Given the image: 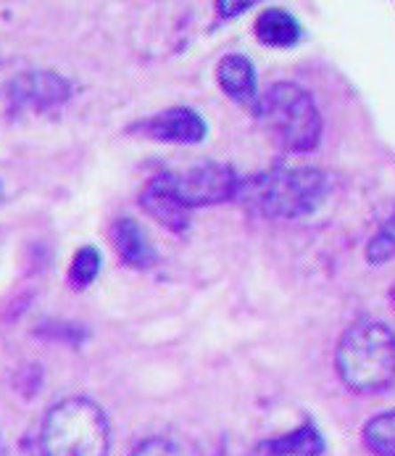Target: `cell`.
Returning a JSON list of instances; mask_svg holds the SVG:
<instances>
[{
	"instance_id": "6da1fadb",
	"label": "cell",
	"mask_w": 395,
	"mask_h": 456,
	"mask_svg": "<svg viewBox=\"0 0 395 456\" xmlns=\"http://www.w3.org/2000/svg\"><path fill=\"white\" fill-rule=\"evenodd\" d=\"M329 177L314 167H271L243 180L240 203L263 219H306L325 206Z\"/></svg>"
},
{
	"instance_id": "7a4b0ae2",
	"label": "cell",
	"mask_w": 395,
	"mask_h": 456,
	"mask_svg": "<svg viewBox=\"0 0 395 456\" xmlns=\"http://www.w3.org/2000/svg\"><path fill=\"white\" fill-rule=\"evenodd\" d=\"M335 367L356 393H377L395 378V332L385 322H356L337 343Z\"/></svg>"
},
{
	"instance_id": "3957f363",
	"label": "cell",
	"mask_w": 395,
	"mask_h": 456,
	"mask_svg": "<svg viewBox=\"0 0 395 456\" xmlns=\"http://www.w3.org/2000/svg\"><path fill=\"white\" fill-rule=\"evenodd\" d=\"M40 449L45 456H109L111 430L103 409L85 395L53 403L40 428Z\"/></svg>"
},
{
	"instance_id": "277c9868",
	"label": "cell",
	"mask_w": 395,
	"mask_h": 456,
	"mask_svg": "<svg viewBox=\"0 0 395 456\" xmlns=\"http://www.w3.org/2000/svg\"><path fill=\"white\" fill-rule=\"evenodd\" d=\"M256 119L269 140L290 153H309L319 145L322 117L309 90L293 82L271 85L256 101Z\"/></svg>"
},
{
	"instance_id": "5b68a950",
	"label": "cell",
	"mask_w": 395,
	"mask_h": 456,
	"mask_svg": "<svg viewBox=\"0 0 395 456\" xmlns=\"http://www.w3.org/2000/svg\"><path fill=\"white\" fill-rule=\"evenodd\" d=\"M148 185H153L158 193L174 200L182 211H193L203 206H216L238 198L243 180L238 172L227 164L216 161H203L196 167H185L177 172H164L156 175Z\"/></svg>"
},
{
	"instance_id": "8992f818",
	"label": "cell",
	"mask_w": 395,
	"mask_h": 456,
	"mask_svg": "<svg viewBox=\"0 0 395 456\" xmlns=\"http://www.w3.org/2000/svg\"><path fill=\"white\" fill-rule=\"evenodd\" d=\"M71 93V82L59 71H24L8 85V101L13 111H48L66 103Z\"/></svg>"
},
{
	"instance_id": "52a82bcc",
	"label": "cell",
	"mask_w": 395,
	"mask_h": 456,
	"mask_svg": "<svg viewBox=\"0 0 395 456\" xmlns=\"http://www.w3.org/2000/svg\"><path fill=\"white\" fill-rule=\"evenodd\" d=\"M132 130L150 137V140H158V142L198 145V142L206 140L208 125H206V119L198 114L196 109L174 106V109H166V111L145 119V122H137Z\"/></svg>"
},
{
	"instance_id": "ba28073f",
	"label": "cell",
	"mask_w": 395,
	"mask_h": 456,
	"mask_svg": "<svg viewBox=\"0 0 395 456\" xmlns=\"http://www.w3.org/2000/svg\"><path fill=\"white\" fill-rule=\"evenodd\" d=\"M111 235H114V246H117L119 259L125 261L130 269L156 266L158 251L153 248V243H150V238H148V232L142 230L140 222H134L130 216H122V219L114 222Z\"/></svg>"
},
{
	"instance_id": "9c48e42d",
	"label": "cell",
	"mask_w": 395,
	"mask_h": 456,
	"mask_svg": "<svg viewBox=\"0 0 395 456\" xmlns=\"http://www.w3.org/2000/svg\"><path fill=\"white\" fill-rule=\"evenodd\" d=\"M216 82L219 87L238 103H256L259 101V82H256V69L251 64V59L240 56V53H230L224 56L216 66Z\"/></svg>"
},
{
	"instance_id": "30bf717a",
	"label": "cell",
	"mask_w": 395,
	"mask_h": 456,
	"mask_svg": "<svg viewBox=\"0 0 395 456\" xmlns=\"http://www.w3.org/2000/svg\"><path fill=\"white\" fill-rule=\"evenodd\" d=\"M327 444L314 425H303L282 438H269L256 446V456H319Z\"/></svg>"
},
{
	"instance_id": "8fae6325",
	"label": "cell",
	"mask_w": 395,
	"mask_h": 456,
	"mask_svg": "<svg viewBox=\"0 0 395 456\" xmlns=\"http://www.w3.org/2000/svg\"><path fill=\"white\" fill-rule=\"evenodd\" d=\"M301 24L285 8H266L256 19V37L269 48H293L301 40Z\"/></svg>"
},
{
	"instance_id": "7c38bea8",
	"label": "cell",
	"mask_w": 395,
	"mask_h": 456,
	"mask_svg": "<svg viewBox=\"0 0 395 456\" xmlns=\"http://www.w3.org/2000/svg\"><path fill=\"white\" fill-rule=\"evenodd\" d=\"M140 206H142V211L148 216H153L156 222H161L172 232H185L190 227V214L182 211L174 200H169L164 193H158L153 185H145L140 191Z\"/></svg>"
},
{
	"instance_id": "4fadbf2b",
	"label": "cell",
	"mask_w": 395,
	"mask_h": 456,
	"mask_svg": "<svg viewBox=\"0 0 395 456\" xmlns=\"http://www.w3.org/2000/svg\"><path fill=\"white\" fill-rule=\"evenodd\" d=\"M101 266H103V254H101V248L93 246V243L82 246V248L74 254L71 264H69V274H66V277H69V285H71L74 290L90 288V285L98 280Z\"/></svg>"
},
{
	"instance_id": "5bb4252c",
	"label": "cell",
	"mask_w": 395,
	"mask_h": 456,
	"mask_svg": "<svg viewBox=\"0 0 395 456\" xmlns=\"http://www.w3.org/2000/svg\"><path fill=\"white\" fill-rule=\"evenodd\" d=\"M364 444L377 456H395V409L364 425Z\"/></svg>"
},
{
	"instance_id": "9a60e30c",
	"label": "cell",
	"mask_w": 395,
	"mask_h": 456,
	"mask_svg": "<svg viewBox=\"0 0 395 456\" xmlns=\"http://www.w3.org/2000/svg\"><path fill=\"white\" fill-rule=\"evenodd\" d=\"M395 256V214L377 230V235L367 246V261L380 266Z\"/></svg>"
},
{
	"instance_id": "2e32d148",
	"label": "cell",
	"mask_w": 395,
	"mask_h": 456,
	"mask_svg": "<svg viewBox=\"0 0 395 456\" xmlns=\"http://www.w3.org/2000/svg\"><path fill=\"white\" fill-rule=\"evenodd\" d=\"M132 456H182V452L169 438H148L132 452Z\"/></svg>"
},
{
	"instance_id": "e0dca14e",
	"label": "cell",
	"mask_w": 395,
	"mask_h": 456,
	"mask_svg": "<svg viewBox=\"0 0 395 456\" xmlns=\"http://www.w3.org/2000/svg\"><path fill=\"white\" fill-rule=\"evenodd\" d=\"M248 8H254V3H216V11L222 13V16H238V13H243V11H248Z\"/></svg>"
},
{
	"instance_id": "ac0fdd59",
	"label": "cell",
	"mask_w": 395,
	"mask_h": 456,
	"mask_svg": "<svg viewBox=\"0 0 395 456\" xmlns=\"http://www.w3.org/2000/svg\"><path fill=\"white\" fill-rule=\"evenodd\" d=\"M391 301H393V306H395V285H393V290H391Z\"/></svg>"
},
{
	"instance_id": "d6986e66",
	"label": "cell",
	"mask_w": 395,
	"mask_h": 456,
	"mask_svg": "<svg viewBox=\"0 0 395 456\" xmlns=\"http://www.w3.org/2000/svg\"><path fill=\"white\" fill-rule=\"evenodd\" d=\"M0 200H3V183H0Z\"/></svg>"
}]
</instances>
